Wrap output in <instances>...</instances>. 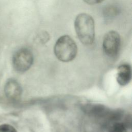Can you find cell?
Masks as SVG:
<instances>
[{
    "mask_svg": "<svg viewBox=\"0 0 132 132\" xmlns=\"http://www.w3.org/2000/svg\"><path fill=\"white\" fill-rule=\"evenodd\" d=\"M77 36L85 45L92 44L95 38L94 21L90 15L86 13L78 14L74 21Z\"/></svg>",
    "mask_w": 132,
    "mask_h": 132,
    "instance_id": "obj_1",
    "label": "cell"
},
{
    "mask_svg": "<svg viewBox=\"0 0 132 132\" xmlns=\"http://www.w3.org/2000/svg\"><path fill=\"white\" fill-rule=\"evenodd\" d=\"M54 53L58 59L62 62L73 60L77 53L75 42L69 35H63L56 41L54 48Z\"/></svg>",
    "mask_w": 132,
    "mask_h": 132,
    "instance_id": "obj_2",
    "label": "cell"
},
{
    "mask_svg": "<svg viewBox=\"0 0 132 132\" xmlns=\"http://www.w3.org/2000/svg\"><path fill=\"white\" fill-rule=\"evenodd\" d=\"M34 57L31 52L27 48H21L16 51L12 57L14 69L18 72H24L32 64Z\"/></svg>",
    "mask_w": 132,
    "mask_h": 132,
    "instance_id": "obj_3",
    "label": "cell"
},
{
    "mask_svg": "<svg viewBox=\"0 0 132 132\" xmlns=\"http://www.w3.org/2000/svg\"><path fill=\"white\" fill-rule=\"evenodd\" d=\"M121 45V38L118 32L110 30L104 36L102 47L105 54L110 57H113L118 54Z\"/></svg>",
    "mask_w": 132,
    "mask_h": 132,
    "instance_id": "obj_4",
    "label": "cell"
},
{
    "mask_svg": "<svg viewBox=\"0 0 132 132\" xmlns=\"http://www.w3.org/2000/svg\"><path fill=\"white\" fill-rule=\"evenodd\" d=\"M5 93L6 96L12 101L19 99L22 94V88L19 82L14 79L8 80L5 86Z\"/></svg>",
    "mask_w": 132,
    "mask_h": 132,
    "instance_id": "obj_5",
    "label": "cell"
},
{
    "mask_svg": "<svg viewBox=\"0 0 132 132\" xmlns=\"http://www.w3.org/2000/svg\"><path fill=\"white\" fill-rule=\"evenodd\" d=\"M131 67L128 64H122L119 66L117 70V81L121 86L127 85L131 80Z\"/></svg>",
    "mask_w": 132,
    "mask_h": 132,
    "instance_id": "obj_6",
    "label": "cell"
},
{
    "mask_svg": "<svg viewBox=\"0 0 132 132\" xmlns=\"http://www.w3.org/2000/svg\"><path fill=\"white\" fill-rule=\"evenodd\" d=\"M109 132H127V130L123 123L116 122L110 127Z\"/></svg>",
    "mask_w": 132,
    "mask_h": 132,
    "instance_id": "obj_7",
    "label": "cell"
},
{
    "mask_svg": "<svg viewBox=\"0 0 132 132\" xmlns=\"http://www.w3.org/2000/svg\"><path fill=\"white\" fill-rule=\"evenodd\" d=\"M0 132H17L15 129L11 125L3 124L0 125Z\"/></svg>",
    "mask_w": 132,
    "mask_h": 132,
    "instance_id": "obj_8",
    "label": "cell"
},
{
    "mask_svg": "<svg viewBox=\"0 0 132 132\" xmlns=\"http://www.w3.org/2000/svg\"><path fill=\"white\" fill-rule=\"evenodd\" d=\"M38 38L39 40V41H41V42L45 43L47 41H48L50 39V36L48 32L44 31L41 32V33H40L38 35Z\"/></svg>",
    "mask_w": 132,
    "mask_h": 132,
    "instance_id": "obj_9",
    "label": "cell"
},
{
    "mask_svg": "<svg viewBox=\"0 0 132 132\" xmlns=\"http://www.w3.org/2000/svg\"><path fill=\"white\" fill-rule=\"evenodd\" d=\"M104 1V0H83V1L85 2L86 3L89 4V5H95V4L101 3Z\"/></svg>",
    "mask_w": 132,
    "mask_h": 132,
    "instance_id": "obj_10",
    "label": "cell"
}]
</instances>
